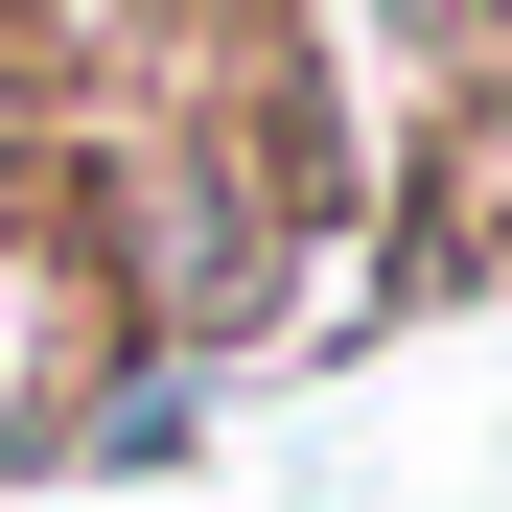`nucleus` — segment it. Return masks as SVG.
<instances>
[{
  "mask_svg": "<svg viewBox=\"0 0 512 512\" xmlns=\"http://www.w3.org/2000/svg\"><path fill=\"white\" fill-rule=\"evenodd\" d=\"M373 256H396V303L512 280V70H419V140L373 163Z\"/></svg>",
  "mask_w": 512,
  "mask_h": 512,
  "instance_id": "nucleus-1",
  "label": "nucleus"
},
{
  "mask_svg": "<svg viewBox=\"0 0 512 512\" xmlns=\"http://www.w3.org/2000/svg\"><path fill=\"white\" fill-rule=\"evenodd\" d=\"M94 350H117V326H94V256H70L47 187H24V210H0V489L47 466V419H70V373H94Z\"/></svg>",
  "mask_w": 512,
  "mask_h": 512,
  "instance_id": "nucleus-2",
  "label": "nucleus"
},
{
  "mask_svg": "<svg viewBox=\"0 0 512 512\" xmlns=\"http://www.w3.org/2000/svg\"><path fill=\"white\" fill-rule=\"evenodd\" d=\"M210 396H233V373H187V350H94L24 489H187V466H210Z\"/></svg>",
  "mask_w": 512,
  "mask_h": 512,
  "instance_id": "nucleus-3",
  "label": "nucleus"
}]
</instances>
